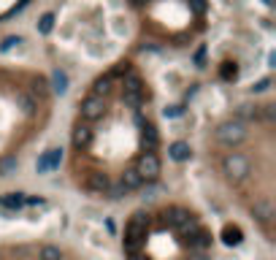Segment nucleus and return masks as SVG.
<instances>
[{"label":"nucleus","mask_w":276,"mask_h":260,"mask_svg":"<svg viewBox=\"0 0 276 260\" xmlns=\"http://www.w3.org/2000/svg\"><path fill=\"white\" fill-rule=\"evenodd\" d=\"M54 95L52 76H0V182L14 176L41 141Z\"/></svg>","instance_id":"nucleus-4"},{"label":"nucleus","mask_w":276,"mask_h":260,"mask_svg":"<svg viewBox=\"0 0 276 260\" xmlns=\"http://www.w3.org/2000/svg\"><path fill=\"white\" fill-rule=\"evenodd\" d=\"M165 152L144 76L120 62L98 76L76 106L65 176L84 198L116 203L163 179Z\"/></svg>","instance_id":"nucleus-1"},{"label":"nucleus","mask_w":276,"mask_h":260,"mask_svg":"<svg viewBox=\"0 0 276 260\" xmlns=\"http://www.w3.org/2000/svg\"><path fill=\"white\" fill-rule=\"evenodd\" d=\"M52 22H54V17H52V14H46V17L41 19V25H38V30H41V33H49V30H52Z\"/></svg>","instance_id":"nucleus-6"},{"label":"nucleus","mask_w":276,"mask_h":260,"mask_svg":"<svg viewBox=\"0 0 276 260\" xmlns=\"http://www.w3.org/2000/svg\"><path fill=\"white\" fill-rule=\"evenodd\" d=\"M211 176L271 244L276 222L273 198V106H241L219 122L206 152Z\"/></svg>","instance_id":"nucleus-2"},{"label":"nucleus","mask_w":276,"mask_h":260,"mask_svg":"<svg viewBox=\"0 0 276 260\" xmlns=\"http://www.w3.org/2000/svg\"><path fill=\"white\" fill-rule=\"evenodd\" d=\"M214 247L206 214L181 198L141 203L120 231L122 260H214Z\"/></svg>","instance_id":"nucleus-3"},{"label":"nucleus","mask_w":276,"mask_h":260,"mask_svg":"<svg viewBox=\"0 0 276 260\" xmlns=\"http://www.w3.org/2000/svg\"><path fill=\"white\" fill-rule=\"evenodd\" d=\"M263 3H265V6H271V0H263Z\"/></svg>","instance_id":"nucleus-7"},{"label":"nucleus","mask_w":276,"mask_h":260,"mask_svg":"<svg viewBox=\"0 0 276 260\" xmlns=\"http://www.w3.org/2000/svg\"><path fill=\"white\" fill-rule=\"evenodd\" d=\"M0 260H92V257L65 239L0 236Z\"/></svg>","instance_id":"nucleus-5"}]
</instances>
